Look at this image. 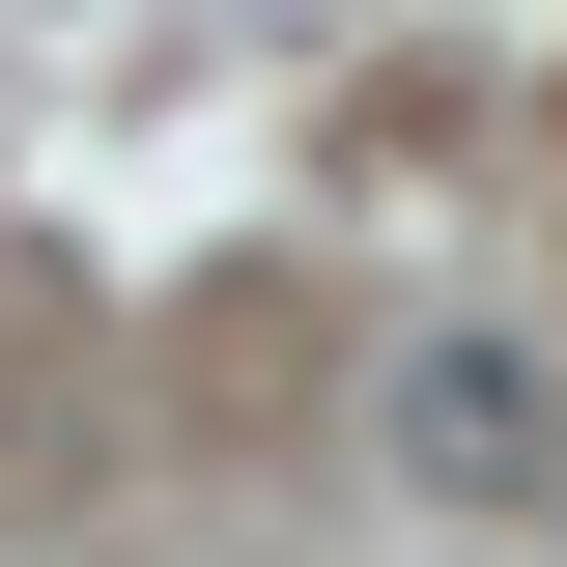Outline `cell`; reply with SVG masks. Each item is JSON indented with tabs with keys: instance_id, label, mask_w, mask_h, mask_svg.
<instances>
[{
	"instance_id": "6da1fadb",
	"label": "cell",
	"mask_w": 567,
	"mask_h": 567,
	"mask_svg": "<svg viewBox=\"0 0 567 567\" xmlns=\"http://www.w3.org/2000/svg\"><path fill=\"white\" fill-rule=\"evenodd\" d=\"M398 483L511 511V483H539V369H511V341H425V369H398Z\"/></svg>"
}]
</instances>
